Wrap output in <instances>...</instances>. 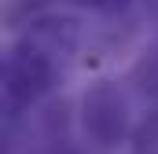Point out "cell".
I'll return each instance as SVG.
<instances>
[{
	"label": "cell",
	"mask_w": 158,
	"mask_h": 154,
	"mask_svg": "<svg viewBox=\"0 0 158 154\" xmlns=\"http://www.w3.org/2000/svg\"><path fill=\"white\" fill-rule=\"evenodd\" d=\"M81 30L74 18L40 15L11 44L4 59V114L19 121L30 110H40V103L55 92V84L66 77V66L77 51Z\"/></svg>",
	"instance_id": "cell-1"
},
{
	"label": "cell",
	"mask_w": 158,
	"mask_h": 154,
	"mask_svg": "<svg viewBox=\"0 0 158 154\" xmlns=\"http://www.w3.org/2000/svg\"><path fill=\"white\" fill-rule=\"evenodd\" d=\"M81 128H85L88 143H96V147H129L140 128V125H132L129 88L114 77L88 84L81 95Z\"/></svg>",
	"instance_id": "cell-2"
},
{
	"label": "cell",
	"mask_w": 158,
	"mask_h": 154,
	"mask_svg": "<svg viewBox=\"0 0 158 154\" xmlns=\"http://www.w3.org/2000/svg\"><path fill=\"white\" fill-rule=\"evenodd\" d=\"M129 84H132V92H140V95H151L158 99V37L143 48V55L136 59V66H132V77H129Z\"/></svg>",
	"instance_id": "cell-3"
},
{
	"label": "cell",
	"mask_w": 158,
	"mask_h": 154,
	"mask_svg": "<svg viewBox=\"0 0 158 154\" xmlns=\"http://www.w3.org/2000/svg\"><path fill=\"white\" fill-rule=\"evenodd\" d=\"M48 0H4V26L7 30H26L30 22H37Z\"/></svg>",
	"instance_id": "cell-4"
},
{
	"label": "cell",
	"mask_w": 158,
	"mask_h": 154,
	"mask_svg": "<svg viewBox=\"0 0 158 154\" xmlns=\"http://www.w3.org/2000/svg\"><path fill=\"white\" fill-rule=\"evenodd\" d=\"M132 143H136L143 154H158V110H155V114H147L143 121H140V128H136Z\"/></svg>",
	"instance_id": "cell-5"
},
{
	"label": "cell",
	"mask_w": 158,
	"mask_h": 154,
	"mask_svg": "<svg viewBox=\"0 0 158 154\" xmlns=\"http://www.w3.org/2000/svg\"><path fill=\"white\" fill-rule=\"evenodd\" d=\"M70 4H77L85 11H96V15H118L129 7V0H70Z\"/></svg>",
	"instance_id": "cell-6"
},
{
	"label": "cell",
	"mask_w": 158,
	"mask_h": 154,
	"mask_svg": "<svg viewBox=\"0 0 158 154\" xmlns=\"http://www.w3.org/2000/svg\"><path fill=\"white\" fill-rule=\"evenodd\" d=\"M151 4H155V7H158V0H151Z\"/></svg>",
	"instance_id": "cell-7"
}]
</instances>
